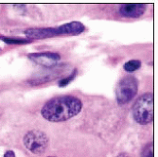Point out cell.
<instances>
[{
    "instance_id": "13",
    "label": "cell",
    "mask_w": 158,
    "mask_h": 157,
    "mask_svg": "<svg viewBox=\"0 0 158 157\" xmlns=\"http://www.w3.org/2000/svg\"><path fill=\"white\" fill-rule=\"evenodd\" d=\"M4 157H16L13 151H7L4 154Z\"/></svg>"
},
{
    "instance_id": "10",
    "label": "cell",
    "mask_w": 158,
    "mask_h": 157,
    "mask_svg": "<svg viewBox=\"0 0 158 157\" xmlns=\"http://www.w3.org/2000/svg\"><path fill=\"white\" fill-rule=\"evenodd\" d=\"M140 67H141V62L139 60H130L123 65L124 70L129 73L135 72V71L138 70Z\"/></svg>"
},
{
    "instance_id": "5",
    "label": "cell",
    "mask_w": 158,
    "mask_h": 157,
    "mask_svg": "<svg viewBox=\"0 0 158 157\" xmlns=\"http://www.w3.org/2000/svg\"><path fill=\"white\" fill-rule=\"evenodd\" d=\"M27 57H28V59L31 60L36 64H39L44 67H52L56 65L61 60V56L59 53L49 52V51L31 53Z\"/></svg>"
},
{
    "instance_id": "8",
    "label": "cell",
    "mask_w": 158,
    "mask_h": 157,
    "mask_svg": "<svg viewBox=\"0 0 158 157\" xmlns=\"http://www.w3.org/2000/svg\"><path fill=\"white\" fill-rule=\"evenodd\" d=\"M58 35H79L85 31V26L78 21L64 24L56 27Z\"/></svg>"
},
{
    "instance_id": "12",
    "label": "cell",
    "mask_w": 158,
    "mask_h": 157,
    "mask_svg": "<svg viewBox=\"0 0 158 157\" xmlns=\"http://www.w3.org/2000/svg\"><path fill=\"white\" fill-rule=\"evenodd\" d=\"M77 69H74V71L72 73H71L69 76H67V77H65V78H64V79H62L60 81H59V86L60 87H65V86H67V85L72 81L74 79H75V77H76V75H77Z\"/></svg>"
},
{
    "instance_id": "14",
    "label": "cell",
    "mask_w": 158,
    "mask_h": 157,
    "mask_svg": "<svg viewBox=\"0 0 158 157\" xmlns=\"http://www.w3.org/2000/svg\"><path fill=\"white\" fill-rule=\"evenodd\" d=\"M117 157H130V155H129L127 152H121V153H119Z\"/></svg>"
},
{
    "instance_id": "3",
    "label": "cell",
    "mask_w": 158,
    "mask_h": 157,
    "mask_svg": "<svg viewBox=\"0 0 158 157\" xmlns=\"http://www.w3.org/2000/svg\"><path fill=\"white\" fill-rule=\"evenodd\" d=\"M138 91V81L133 76H127L121 79L117 86V101L119 104L130 102L136 96Z\"/></svg>"
},
{
    "instance_id": "7",
    "label": "cell",
    "mask_w": 158,
    "mask_h": 157,
    "mask_svg": "<svg viewBox=\"0 0 158 157\" xmlns=\"http://www.w3.org/2000/svg\"><path fill=\"white\" fill-rule=\"evenodd\" d=\"M25 34L30 39H46L57 36L56 27H31L25 31Z\"/></svg>"
},
{
    "instance_id": "15",
    "label": "cell",
    "mask_w": 158,
    "mask_h": 157,
    "mask_svg": "<svg viewBox=\"0 0 158 157\" xmlns=\"http://www.w3.org/2000/svg\"><path fill=\"white\" fill-rule=\"evenodd\" d=\"M49 157H55V156H49Z\"/></svg>"
},
{
    "instance_id": "9",
    "label": "cell",
    "mask_w": 158,
    "mask_h": 157,
    "mask_svg": "<svg viewBox=\"0 0 158 157\" xmlns=\"http://www.w3.org/2000/svg\"><path fill=\"white\" fill-rule=\"evenodd\" d=\"M3 42L9 45H24L31 43V39H25V38H16V37H5V36H0Z\"/></svg>"
},
{
    "instance_id": "4",
    "label": "cell",
    "mask_w": 158,
    "mask_h": 157,
    "mask_svg": "<svg viewBox=\"0 0 158 157\" xmlns=\"http://www.w3.org/2000/svg\"><path fill=\"white\" fill-rule=\"evenodd\" d=\"M25 147L34 154L43 153L48 144V138L47 134L40 130H32L27 133L24 136Z\"/></svg>"
},
{
    "instance_id": "1",
    "label": "cell",
    "mask_w": 158,
    "mask_h": 157,
    "mask_svg": "<svg viewBox=\"0 0 158 157\" xmlns=\"http://www.w3.org/2000/svg\"><path fill=\"white\" fill-rule=\"evenodd\" d=\"M82 110V102L73 96H61L49 99L41 109V115L50 122H64L76 117Z\"/></svg>"
},
{
    "instance_id": "11",
    "label": "cell",
    "mask_w": 158,
    "mask_h": 157,
    "mask_svg": "<svg viewBox=\"0 0 158 157\" xmlns=\"http://www.w3.org/2000/svg\"><path fill=\"white\" fill-rule=\"evenodd\" d=\"M141 157H154V147L153 142L148 143L142 150Z\"/></svg>"
},
{
    "instance_id": "6",
    "label": "cell",
    "mask_w": 158,
    "mask_h": 157,
    "mask_svg": "<svg viewBox=\"0 0 158 157\" xmlns=\"http://www.w3.org/2000/svg\"><path fill=\"white\" fill-rule=\"evenodd\" d=\"M119 14L127 18H138L146 11V6L141 3H127L119 8Z\"/></svg>"
},
{
    "instance_id": "2",
    "label": "cell",
    "mask_w": 158,
    "mask_h": 157,
    "mask_svg": "<svg viewBox=\"0 0 158 157\" xmlns=\"http://www.w3.org/2000/svg\"><path fill=\"white\" fill-rule=\"evenodd\" d=\"M154 118V98L152 93L140 96L133 106V118L140 125H147L152 122Z\"/></svg>"
}]
</instances>
